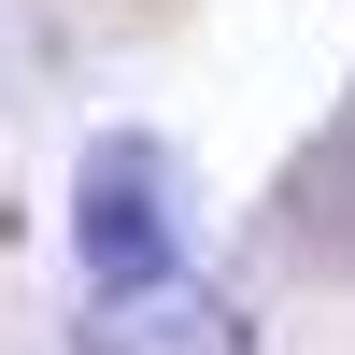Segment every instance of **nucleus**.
<instances>
[{
  "label": "nucleus",
  "instance_id": "f257e3e1",
  "mask_svg": "<svg viewBox=\"0 0 355 355\" xmlns=\"http://www.w3.org/2000/svg\"><path fill=\"white\" fill-rule=\"evenodd\" d=\"M71 256H85V284H142V270L185 256L157 142H85V171H71Z\"/></svg>",
  "mask_w": 355,
  "mask_h": 355
},
{
  "label": "nucleus",
  "instance_id": "7ed1b4c3",
  "mask_svg": "<svg viewBox=\"0 0 355 355\" xmlns=\"http://www.w3.org/2000/svg\"><path fill=\"white\" fill-rule=\"evenodd\" d=\"M284 256L299 270H355V114L299 157V185H284Z\"/></svg>",
  "mask_w": 355,
  "mask_h": 355
},
{
  "label": "nucleus",
  "instance_id": "f03ea898",
  "mask_svg": "<svg viewBox=\"0 0 355 355\" xmlns=\"http://www.w3.org/2000/svg\"><path fill=\"white\" fill-rule=\"evenodd\" d=\"M71 355H256V327L185 270H142V284H100V313L71 327Z\"/></svg>",
  "mask_w": 355,
  "mask_h": 355
}]
</instances>
